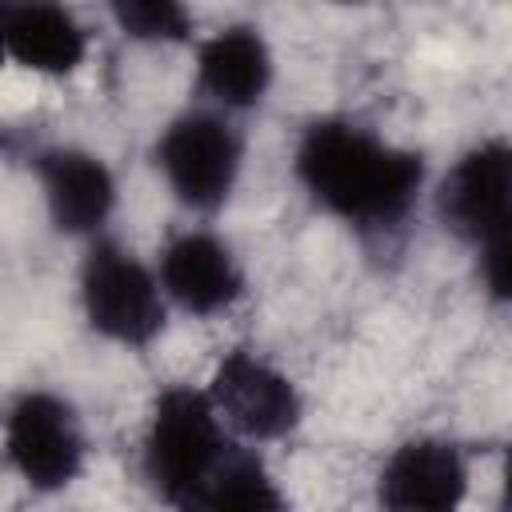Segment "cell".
Instances as JSON below:
<instances>
[{
    "label": "cell",
    "mask_w": 512,
    "mask_h": 512,
    "mask_svg": "<svg viewBox=\"0 0 512 512\" xmlns=\"http://www.w3.org/2000/svg\"><path fill=\"white\" fill-rule=\"evenodd\" d=\"M292 176L324 216L360 236H384L416 212L428 160L352 116H320L296 136Z\"/></svg>",
    "instance_id": "1"
},
{
    "label": "cell",
    "mask_w": 512,
    "mask_h": 512,
    "mask_svg": "<svg viewBox=\"0 0 512 512\" xmlns=\"http://www.w3.org/2000/svg\"><path fill=\"white\" fill-rule=\"evenodd\" d=\"M436 216L472 256L492 304L512 296V144L484 136L436 184Z\"/></svg>",
    "instance_id": "2"
},
{
    "label": "cell",
    "mask_w": 512,
    "mask_h": 512,
    "mask_svg": "<svg viewBox=\"0 0 512 512\" xmlns=\"http://www.w3.org/2000/svg\"><path fill=\"white\" fill-rule=\"evenodd\" d=\"M236 444L240 440L228 436L204 388L168 384L152 400V412L144 424L140 472L164 508L188 512Z\"/></svg>",
    "instance_id": "3"
},
{
    "label": "cell",
    "mask_w": 512,
    "mask_h": 512,
    "mask_svg": "<svg viewBox=\"0 0 512 512\" xmlns=\"http://www.w3.org/2000/svg\"><path fill=\"white\" fill-rule=\"evenodd\" d=\"M76 296L88 332L116 348L144 352L168 328V300L156 268L108 232L88 240L76 272Z\"/></svg>",
    "instance_id": "4"
},
{
    "label": "cell",
    "mask_w": 512,
    "mask_h": 512,
    "mask_svg": "<svg viewBox=\"0 0 512 512\" xmlns=\"http://www.w3.org/2000/svg\"><path fill=\"white\" fill-rule=\"evenodd\" d=\"M152 168L184 212L216 216L240 184L244 132L216 108H184L156 132Z\"/></svg>",
    "instance_id": "5"
},
{
    "label": "cell",
    "mask_w": 512,
    "mask_h": 512,
    "mask_svg": "<svg viewBox=\"0 0 512 512\" xmlns=\"http://www.w3.org/2000/svg\"><path fill=\"white\" fill-rule=\"evenodd\" d=\"M0 452L12 476L28 492L56 496L84 476L88 464L84 420L68 396L52 388H28L4 412Z\"/></svg>",
    "instance_id": "6"
},
{
    "label": "cell",
    "mask_w": 512,
    "mask_h": 512,
    "mask_svg": "<svg viewBox=\"0 0 512 512\" xmlns=\"http://www.w3.org/2000/svg\"><path fill=\"white\" fill-rule=\"evenodd\" d=\"M204 396L228 436L248 448L276 444L304 420V396L296 380L256 348H228L216 360Z\"/></svg>",
    "instance_id": "7"
},
{
    "label": "cell",
    "mask_w": 512,
    "mask_h": 512,
    "mask_svg": "<svg viewBox=\"0 0 512 512\" xmlns=\"http://www.w3.org/2000/svg\"><path fill=\"white\" fill-rule=\"evenodd\" d=\"M32 176L44 200V216L60 236L88 244L108 232L120 188L100 152L80 144L40 148L32 160Z\"/></svg>",
    "instance_id": "8"
},
{
    "label": "cell",
    "mask_w": 512,
    "mask_h": 512,
    "mask_svg": "<svg viewBox=\"0 0 512 512\" xmlns=\"http://www.w3.org/2000/svg\"><path fill=\"white\" fill-rule=\"evenodd\" d=\"M472 492L468 452L448 436L400 440L376 472L380 512H464Z\"/></svg>",
    "instance_id": "9"
},
{
    "label": "cell",
    "mask_w": 512,
    "mask_h": 512,
    "mask_svg": "<svg viewBox=\"0 0 512 512\" xmlns=\"http://www.w3.org/2000/svg\"><path fill=\"white\" fill-rule=\"evenodd\" d=\"M152 268H156L168 308H180L184 316H196V320H212V316L236 308L248 288L240 256L212 228L176 232L160 248Z\"/></svg>",
    "instance_id": "10"
},
{
    "label": "cell",
    "mask_w": 512,
    "mask_h": 512,
    "mask_svg": "<svg viewBox=\"0 0 512 512\" xmlns=\"http://www.w3.org/2000/svg\"><path fill=\"white\" fill-rule=\"evenodd\" d=\"M276 84L272 44L256 24H224L196 44V96L204 108L240 116L264 104Z\"/></svg>",
    "instance_id": "11"
},
{
    "label": "cell",
    "mask_w": 512,
    "mask_h": 512,
    "mask_svg": "<svg viewBox=\"0 0 512 512\" xmlns=\"http://www.w3.org/2000/svg\"><path fill=\"white\" fill-rule=\"evenodd\" d=\"M0 32L8 64L36 76H72L88 60V28L64 4L20 0L0 4Z\"/></svg>",
    "instance_id": "12"
},
{
    "label": "cell",
    "mask_w": 512,
    "mask_h": 512,
    "mask_svg": "<svg viewBox=\"0 0 512 512\" xmlns=\"http://www.w3.org/2000/svg\"><path fill=\"white\" fill-rule=\"evenodd\" d=\"M188 512H288V496L268 460L256 448L236 444Z\"/></svg>",
    "instance_id": "13"
},
{
    "label": "cell",
    "mask_w": 512,
    "mask_h": 512,
    "mask_svg": "<svg viewBox=\"0 0 512 512\" xmlns=\"http://www.w3.org/2000/svg\"><path fill=\"white\" fill-rule=\"evenodd\" d=\"M108 16L124 40L136 44H184L192 40V12L176 0H112Z\"/></svg>",
    "instance_id": "14"
},
{
    "label": "cell",
    "mask_w": 512,
    "mask_h": 512,
    "mask_svg": "<svg viewBox=\"0 0 512 512\" xmlns=\"http://www.w3.org/2000/svg\"><path fill=\"white\" fill-rule=\"evenodd\" d=\"M8 64V56H4V32H0V68Z\"/></svg>",
    "instance_id": "15"
}]
</instances>
